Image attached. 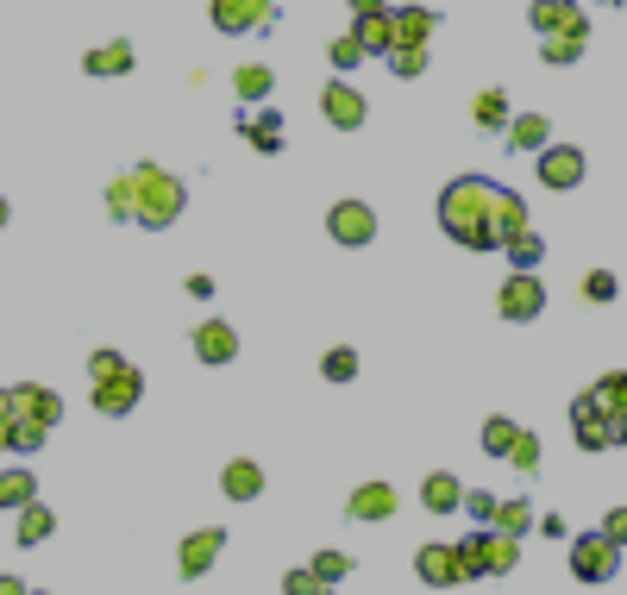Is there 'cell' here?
Returning a JSON list of instances; mask_svg holds the SVG:
<instances>
[{"label":"cell","instance_id":"obj_1","mask_svg":"<svg viewBox=\"0 0 627 595\" xmlns=\"http://www.w3.org/2000/svg\"><path fill=\"white\" fill-rule=\"evenodd\" d=\"M490 201H496V182H483V175H458V182H446V195H439V226H446L451 245L502 251L496 245V220H490Z\"/></svg>","mask_w":627,"mask_h":595},{"label":"cell","instance_id":"obj_2","mask_svg":"<svg viewBox=\"0 0 627 595\" xmlns=\"http://www.w3.org/2000/svg\"><path fill=\"white\" fill-rule=\"evenodd\" d=\"M189 207V189H182V175L157 170V163H138L132 170V220L150 226V232H164L176 226V214Z\"/></svg>","mask_w":627,"mask_h":595},{"label":"cell","instance_id":"obj_3","mask_svg":"<svg viewBox=\"0 0 627 595\" xmlns=\"http://www.w3.org/2000/svg\"><path fill=\"white\" fill-rule=\"evenodd\" d=\"M622 571V546H615V539H608V533H577L571 539V576L577 583H590V590H596V583H608V576Z\"/></svg>","mask_w":627,"mask_h":595},{"label":"cell","instance_id":"obj_4","mask_svg":"<svg viewBox=\"0 0 627 595\" xmlns=\"http://www.w3.org/2000/svg\"><path fill=\"white\" fill-rule=\"evenodd\" d=\"M496 314H502V320H515V326L540 320V314H546V282H540V270H515V276H508V282L496 289Z\"/></svg>","mask_w":627,"mask_h":595},{"label":"cell","instance_id":"obj_5","mask_svg":"<svg viewBox=\"0 0 627 595\" xmlns=\"http://www.w3.org/2000/svg\"><path fill=\"white\" fill-rule=\"evenodd\" d=\"M583 170H590V163H583V150H577V145H552V138H546V145L533 150V175H540L546 189H577Z\"/></svg>","mask_w":627,"mask_h":595},{"label":"cell","instance_id":"obj_6","mask_svg":"<svg viewBox=\"0 0 627 595\" xmlns=\"http://www.w3.org/2000/svg\"><path fill=\"white\" fill-rule=\"evenodd\" d=\"M138 401H145V376L132 371V364H125V371H113V376H100V382H95V414H107V421L132 414Z\"/></svg>","mask_w":627,"mask_h":595},{"label":"cell","instance_id":"obj_7","mask_svg":"<svg viewBox=\"0 0 627 595\" xmlns=\"http://www.w3.org/2000/svg\"><path fill=\"white\" fill-rule=\"evenodd\" d=\"M207 13H214V32H226V38H239V32H270L276 0H214Z\"/></svg>","mask_w":627,"mask_h":595},{"label":"cell","instance_id":"obj_8","mask_svg":"<svg viewBox=\"0 0 627 595\" xmlns=\"http://www.w3.org/2000/svg\"><path fill=\"white\" fill-rule=\"evenodd\" d=\"M220 551H226V533H220V526H201V533H189V539H182V551H176V571L189 576V583H201V576L220 564Z\"/></svg>","mask_w":627,"mask_h":595},{"label":"cell","instance_id":"obj_9","mask_svg":"<svg viewBox=\"0 0 627 595\" xmlns=\"http://www.w3.org/2000/svg\"><path fill=\"white\" fill-rule=\"evenodd\" d=\"M326 232L339 239V245H371L376 239V214L364 207V201H333V214H326Z\"/></svg>","mask_w":627,"mask_h":595},{"label":"cell","instance_id":"obj_10","mask_svg":"<svg viewBox=\"0 0 627 595\" xmlns=\"http://www.w3.org/2000/svg\"><path fill=\"white\" fill-rule=\"evenodd\" d=\"M321 113H326V125H339V132H358L364 125V95L351 88L346 75H333L321 88Z\"/></svg>","mask_w":627,"mask_h":595},{"label":"cell","instance_id":"obj_11","mask_svg":"<svg viewBox=\"0 0 627 595\" xmlns=\"http://www.w3.org/2000/svg\"><path fill=\"white\" fill-rule=\"evenodd\" d=\"M414 576H421L426 590H458V583H465L458 546H421L414 551Z\"/></svg>","mask_w":627,"mask_h":595},{"label":"cell","instance_id":"obj_12","mask_svg":"<svg viewBox=\"0 0 627 595\" xmlns=\"http://www.w3.org/2000/svg\"><path fill=\"white\" fill-rule=\"evenodd\" d=\"M527 20H533V32H583L590 38V13L577 0H533Z\"/></svg>","mask_w":627,"mask_h":595},{"label":"cell","instance_id":"obj_13","mask_svg":"<svg viewBox=\"0 0 627 595\" xmlns=\"http://www.w3.org/2000/svg\"><path fill=\"white\" fill-rule=\"evenodd\" d=\"M477 546H483V576H508L515 564H521V533L483 526V533H477Z\"/></svg>","mask_w":627,"mask_h":595},{"label":"cell","instance_id":"obj_14","mask_svg":"<svg viewBox=\"0 0 627 595\" xmlns=\"http://www.w3.org/2000/svg\"><path fill=\"white\" fill-rule=\"evenodd\" d=\"M396 508H401V496L389 489V483H358V489H351V501H346L351 521H389Z\"/></svg>","mask_w":627,"mask_h":595},{"label":"cell","instance_id":"obj_15","mask_svg":"<svg viewBox=\"0 0 627 595\" xmlns=\"http://www.w3.org/2000/svg\"><path fill=\"white\" fill-rule=\"evenodd\" d=\"M7 396H13V414H25V421H45V426L63 421V401H57V389H45V382H20V389H7Z\"/></svg>","mask_w":627,"mask_h":595},{"label":"cell","instance_id":"obj_16","mask_svg":"<svg viewBox=\"0 0 627 595\" xmlns=\"http://www.w3.org/2000/svg\"><path fill=\"white\" fill-rule=\"evenodd\" d=\"M195 357L201 364H232V357H239V332L226 320H201L195 326Z\"/></svg>","mask_w":627,"mask_h":595},{"label":"cell","instance_id":"obj_17","mask_svg":"<svg viewBox=\"0 0 627 595\" xmlns=\"http://www.w3.org/2000/svg\"><path fill=\"white\" fill-rule=\"evenodd\" d=\"M351 38L364 45V57H389V45H396L389 7H383V13H351Z\"/></svg>","mask_w":627,"mask_h":595},{"label":"cell","instance_id":"obj_18","mask_svg":"<svg viewBox=\"0 0 627 595\" xmlns=\"http://www.w3.org/2000/svg\"><path fill=\"white\" fill-rule=\"evenodd\" d=\"M389 25H396V45H426L439 32V13L433 7H389Z\"/></svg>","mask_w":627,"mask_h":595},{"label":"cell","instance_id":"obj_19","mask_svg":"<svg viewBox=\"0 0 627 595\" xmlns=\"http://www.w3.org/2000/svg\"><path fill=\"white\" fill-rule=\"evenodd\" d=\"M458 501H465V483H458L451 471L421 476V508L426 514H458Z\"/></svg>","mask_w":627,"mask_h":595},{"label":"cell","instance_id":"obj_20","mask_svg":"<svg viewBox=\"0 0 627 595\" xmlns=\"http://www.w3.org/2000/svg\"><path fill=\"white\" fill-rule=\"evenodd\" d=\"M490 220H496V245H508L515 232H527V201L515 195V189H496V201H490Z\"/></svg>","mask_w":627,"mask_h":595},{"label":"cell","instance_id":"obj_21","mask_svg":"<svg viewBox=\"0 0 627 595\" xmlns=\"http://www.w3.org/2000/svg\"><path fill=\"white\" fill-rule=\"evenodd\" d=\"M220 489H226V501H257L264 496V471H257L251 458H232L220 471Z\"/></svg>","mask_w":627,"mask_h":595},{"label":"cell","instance_id":"obj_22","mask_svg":"<svg viewBox=\"0 0 627 595\" xmlns=\"http://www.w3.org/2000/svg\"><path fill=\"white\" fill-rule=\"evenodd\" d=\"M583 32H540V63H552V70H565V63H577L583 57Z\"/></svg>","mask_w":627,"mask_h":595},{"label":"cell","instance_id":"obj_23","mask_svg":"<svg viewBox=\"0 0 627 595\" xmlns=\"http://www.w3.org/2000/svg\"><path fill=\"white\" fill-rule=\"evenodd\" d=\"M32 496H38V476L25 471V464L0 471V514H20V508H25Z\"/></svg>","mask_w":627,"mask_h":595},{"label":"cell","instance_id":"obj_24","mask_svg":"<svg viewBox=\"0 0 627 595\" xmlns=\"http://www.w3.org/2000/svg\"><path fill=\"white\" fill-rule=\"evenodd\" d=\"M82 70H88V75H125V70H132V45H125V38L95 45L88 57H82Z\"/></svg>","mask_w":627,"mask_h":595},{"label":"cell","instance_id":"obj_25","mask_svg":"<svg viewBox=\"0 0 627 595\" xmlns=\"http://www.w3.org/2000/svg\"><path fill=\"white\" fill-rule=\"evenodd\" d=\"M50 526H57V514H50L45 501L32 496V501L20 508V546H45V539H50Z\"/></svg>","mask_w":627,"mask_h":595},{"label":"cell","instance_id":"obj_26","mask_svg":"<svg viewBox=\"0 0 627 595\" xmlns=\"http://www.w3.org/2000/svg\"><path fill=\"white\" fill-rule=\"evenodd\" d=\"M502 257H508V264H515V270H533V264H540V257H546V239H540V232H533V226H527V232H515V239H508V245H502Z\"/></svg>","mask_w":627,"mask_h":595},{"label":"cell","instance_id":"obj_27","mask_svg":"<svg viewBox=\"0 0 627 595\" xmlns=\"http://www.w3.org/2000/svg\"><path fill=\"white\" fill-rule=\"evenodd\" d=\"M471 120L483 125V132H502V125H508V95H502V88H483V95L471 100Z\"/></svg>","mask_w":627,"mask_h":595},{"label":"cell","instance_id":"obj_28","mask_svg":"<svg viewBox=\"0 0 627 595\" xmlns=\"http://www.w3.org/2000/svg\"><path fill=\"white\" fill-rule=\"evenodd\" d=\"M239 132H245L257 150H282V120H276V113H245Z\"/></svg>","mask_w":627,"mask_h":595},{"label":"cell","instance_id":"obj_29","mask_svg":"<svg viewBox=\"0 0 627 595\" xmlns=\"http://www.w3.org/2000/svg\"><path fill=\"white\" fill-rule=\"evenodd\" d=\"M508 145L521 150V157H533V150L546 145V120H540V113H521V120H508Z\"/></svg>","mask_w":627,"mask_h":595},{"label":"cell","instance_id":"obj_30","mask_svg":"<svg viewBox=\"0 0 627 595\" xmlns=\"http://www.w3.org/2000/svg\"><path fill=\"white\" fill-rule=\"evenodd\" d=\"M571 433H577V451H608L615 446V421H608V414H596V421H571Z\"/></svg>","mask_w":627,"mask_h":595},{"label":"cell","instance_id":"obj_31","mask_svg":"<svg viewBox=\"0 0 627 595\" xmlns=\"http://www.w3.org/2000/svg\"><path fill=\"white\" fill-rule=\"evenodd\" d=\"M232 88H239V100H270V88H276V75L264 70V63H245V70L232 75Z\"/></svg>","mask_w":627,"mask_h":595},{"label":"cell","instance_id":"obj_32","mask_svg":"<svg viewBox=\"0 0 627 595\" xmlns=\"http://www.w3.org/2000/svg\"><path fill=\"white\" fill-rule=\"evenodd\" d=\"M540 458H546V446H540V433H515V446H508V464L521 476L540 471Z\"/></svg>","mask_w":627,"mask_h":595},{"label":"cell","instance_id":"obj_33","mask_svg":"<svg viewBox=\"0 0 627 595\" xmlns=\"http://www.w3.org/2000/svg\"><path fill=\"white\" fill-rule=\"evenodd\" d=\"M308 571H314V583H321V590H339V583L351 576V558H346V551H321Z\"/></svg>","mask_w":627,"mask_h":595},{"label":"cell","instance_id":"obj_34","mask_svg":"<svg viewBox=\"0 0 627 595\" xmlns=\"http://www.w3.org/2000/svg\"><path fill=\"white\" fill-rule=\"evenodd\" d=\"M515 433H521V426L508 421V414H490V421H483V451H490V458H508Z\"/></svg>","mask_w":627,"mask_h":595},{"label":"cell","instance_id":"obj_35","mask_svg":"<svg viewBox=\"0 0 627 595\" xmlns=\"http://www.w3.org/2000/svg\"><path fill=\"white\" fill-rule=\"evenodd\" d=\"M490 526H502V533H527V526H533V501H527V496L496 501V521H490Z\"/></svg>","mask_w":627,"mask_h":595},{"label":"cell","instance_id":"obj_36","mask_svg":"<svg viewBox=\"0 0 627 595\" xmlns=\"http://www.w3.org/2000/svg\"><path fill=\"white\" fill-rule=\"evenodd\" d=\"M596 401H602V414H608V421H615V414H627V371L602 376V382H596Z\"/></svg>","mask_w":627,"mask_h":595},{"label":"cell","instance_id":"obj_37","mask_svg":"<svg viewBox=\"0 0 627 595\" xmlns=\"http://www.w3.org/2000/svg\"><path fill=\"white\" fill-rule=\"evenodd\" d=\"M321 376H326V382H351V376H358V351H351V345H333V351L321 357Z\"/></svg>","mask_w":627,"mask_h":595},{"label":"cell","instance_id":"obj_38","mask_svg":"<svg viewBox=\"0 0 627 595\" xmlns=\"http://www.w3.org/2000/svg\"><path fill=\"white\" fill-rule=\"evenodd\" d=\"M326 63H333L339 75H351L358 63H364V45H358V38L346 32V38H333V45H326Z\"/></svg>","mask_w":627,"mask_h":595},{"label":"cell","instance_id":"obj_39","mask_svg":"<svg viewBox=\"0 0 627 595\" xmlns=\"http://www.w3.org/2000/svg\"><path fill=\"white\" fill-rule=\"evenodd\" d=\"M107 220H132V170L107 182Z\"/></svg>","mask_w":627,"mask_h":595},{"label":"cell","instance_id":"obj_40","mask_svg":"<svg viewBox=\"0 0 627 595\" xmlns=\"http://www.w3.org/2000/svg\"><path fill=\"white\" fill-rule=\"evenodd\" d=\"M389 70L414 82V75L426 70V45H389Z\"/></svg>","mask_w":627,"mask_h":595},{"label":"cell","instance_id":"obj_41","mask_svg":"<svg viewBox=\"0 0 627 595\" xmlns=\"http://www.w3.org/2000/svg\"><path fill=\"white\" fill-rule=\"evenodd\" d=\"M45 433H50L45 421H25V414H13V451H25V458H32V451L45 446Z\"/></svg>","mask_w":627,"mask_h":595},{"label":"cell","instance_id":"obj_42","mask_svg":"<svg viewBox=\"0 0 627 595\" xmlns=\"http://www.w3.org/2000/svg\"><path fill=\"white\" fill-rule=\"evenodd\" d=\"M458 508H465V514H471L477 526L496 521V496H490V489H465V501H458Z\"/></svg>","mask_w":627,"mask_h":595},{"label":"cell","instance_id":"obj_43","mask_svg":"<svg viewBox=\"0 0 627 595\" xmlns=\"http://www.w3.org/2000/svg\"><path fill=\"white\" fill-rule=\"evenodd\" d=\"M615 295H622V282H615L608 270H590V276H583V301H615Z\"/></svg>","mask_w":627,"mask_h":595},{"label":"cell","instance_id":"obj_44","mask_svg":"<svg viewBox=\"0 0 627 595\" xmlns=\"http://www.w3.org/2000/svg\"><path fill=\"white\" fill-rule=\"evenodd\" d=\"M458 564H465V583L483 576V546H477V533H471V539H458Z\"/></svg>","mask_w":627,"mask_h":595},{"label":"cell","instance_id":"obj_45","mask_svg":"<svg viewBox=\"0 0 627 595\" xmlns=\"http://www.w3.org/2000/svg\"><path fill=\"white\" fill-rule=\"evenodd\" d=\"M113 371H125L120 351H95V357H88V376H95V382H100V376H113Z\"/></svg>","mask_w":627,"mask_h":595},{"label":"cell","instance_id":"obj_46","mask_svg":"<svg viewBox=\"0 0 627 595\" xmlns=\"http://www.w3.org/2000/svg\"><path fill=\"white\" fill-rule=\"evenodd\" d=\"M602 533H608V539L627 551V508H608V514H602Z\"/></svg>","mask_w":627,"mask_h":595},{"label":"cell","instance_id":"obj_47","mask_svg":"<svg viewBox=\"0 0 627 595\" xmlns=\"http://www.w3.org/2000/svg\"><path fill=\"white\" fill-rule=\"evenodd\" d=\"M533 526H540L546 539H565V533H571V526H565V514H533Z\"/></svg>","mask_w":627,"mask_h":595},{"label":"cell","instance_id":"obj_48","mask_svg":"<svg viewBox=\"0 0 627 595\" xmlns=\"http://www.w3.org/2000/svg\"><path fill=\"white\" fill-rule=\"evenodd\" d=\"M282 590H289V595H308V590H321V583H314V571H289V576H282Z\"/></svg>","mask_w":627,"mask_h":595},{"label":"cell","instance_id":"obj_49","mask_svg":"<svg viewBox=\"0 0 627 595\" xmlns=\"http://www.w3.org/2000/svg\"><path fill=\"white\" fill-rule=\"evenodd\" d=\"M351 13H383V7H389V0H346Z\"/></svg>","mask_w":627,"mask_h":595},{"label":"cell","instance_id":"obj_50","mask_svg":"<svg viewBox=\"0 0 627 595\" xmlns=\"http://www.w3.org/2000/svg\"><path fill=\"white\" fill-rule=\"evenodd\" d=\"M0 451H13V414H0Z\"/></svg>","mask_w":627,"mask_h":595},{"label":"cell","instance_id":"obj_51","mask_svg":"<svg viewBox=\"0 0 627 595\" xmlns=\"http://www.w3.org/2000/svg\"><path fill=\"white\" fill-rule=\"evenodd\" d=\"M20 590H25V583H20V576H13V571L0 576V595H20Z\"/></svg>","mask_w":627,"mask_h":595},{"label":"cell","instance_id":"obj_52","mask_svg":"<svg viewBox=\"0 0 627 595\" xmlns=\"http://www.w3.org/2000/svg\"><path fill=\"white\" fill-rule=\"evenodd\" d=\"M615 446H627V414H615Z\"/></svg>","mask_w":627,"mask_h":595},{"label":"cell","instance_id":"obj_53","mask_svg":"<svg viewBox=\"0 0 627 595\" xmlns=\"http://www.w3.org/2000/svg\"><path fill=\"white\" fill-rule=\"evenodd\" d=\"M0 414H13V396H7V389H0Z\"/></svg>","mask_w":627,"mask_h":595},{"label":"cell","instance_id":"obj_54","mask_svg":"<svg viewBox=\"0 0 627 595\" xmlns=\"http://www.w3.org/2000/svg\"><path fill=\"white\" fill-rule=\"evenodd\" d=\"M7 220H13V214H7V195H0V226H7Z\"/></svg>","mask_w":627,"mask_h":595},{"label":"cell","instance_id":"obj_55","mask_svg":"<svg viewBox=\"0 0 627 595\" xmlns=\"http://www.w3.org/2000/svg\"><path fill=\"white\" fill-rule=\"evenodd\" d=\"M602 7H622V0H602Z\"/></svg>","mask_w":627,"mask_h":595}]
</instances>
